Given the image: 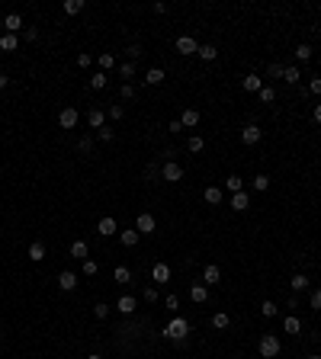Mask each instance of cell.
<instances>
[{
    "label": "cell",
    "instance_id": "obj_1",
    "mask_svg": "<svg viewBox=\"0 0 321 359\" xmlns=\"http://www.w3.org/2000/svg\"><path fill=\"white\" fill-rule=\"evenodd\" d=\"M161 337H167V340H189V321L186 318H173L167 327L161 330Z\"/></svg>",
    "mask_w": 321,
    "mask_h": 359
},
{
    "label": "cell",
    "instance_id": "obj_2",
    "mask_svg": "<svg viewBox=\"0 0 321 359\" xmlns=\"http://www.w3.org/2000/svg\"><path fill=\"white\" fill-rule=\"evenodd\" d=\"M257 349H260V356H264V359L280 356V337H276V334H264V337H260V343H257Z\"/></svg>",
    "mask_w": 321,
    "mask_h": 359
},
{
    "label": "cell",
    "instance_id": "obj_3",
    "mask_svg": "<svg viewBox=\"0 0 321 359\" xmlns=\"http://www.w3.org/2000/svg\"><path fill=\"white\" fill-rule=\"evenodd\" d=\"M161 180H164V183H180V180H183V164L167 161V164L161 167Z\"/></svg>",
    "mask_w": 321,
    "mask_h": 359
},
{
    "label": "cell",
    "instance_id": "obj_4",
    "mask_svg": "<svg viewBox=\"0 0 321 359\" xmlns=\"http://www.w3.org/2000/svg\"><path fill=\"white\" fill-rule=\"evenodd\" d=\"M135 231L138 234H154V231H158V218H154L151 212H142L135 218Z\"/></svg>",
    "mask_w": 321,
    "mask_h": 359
},
{
    "label": "cell",
    "instance_id": "obj_5",
    "mask_svg": "<svg viewBox=\"0 0 321 359\" xmlns=\"http://www.w3.org/2000/svg\"><path fill=\"white\" fill-rule=\"evenodd\" d=\"M260 138H264V128H260V125H254V122H247V125L241 128V141H244L247 148L260 145Z\"/></svg>",
    "mask_w": 321,
    "mask_h": 359
},
{
    "label": "cell",
    "instance_id": "obj_6",
    "mask_svg": "<svg viewBox=\"0 0 321 359\" xmlns=\"http://www.w3.org/2000/svg\"><path fill=\"white\" fill-rule=\"evenodd\" d=\"M77 122H81V112H77L74 106H65L61 112H58V125L61 128H74Z\"/></svg>",
    "mask_w": 321,
    "mask_h": 359
},
{
    "label": "cell",
    "instance_id": "obj_7",
    "mask_svg": "<svg viewBox=\"0 0 321 359\" xmlns=\"http://www.w3.org/2000/svg\"><path fill=\"white\" fill-rule=\"evenodd\" d=\"M103 125H106V112H103L100 106H90V109H87V128H97V132H100Z\"/></svg>",
    "mask_w": 321,
    "mask_h": 359
},
{
    "label": "cell",
    "instance_id": "obj_8",
    "mask_svg": "<svg viewBox=\"0 0 321 359\" xmlns=\"http://www.w3.org/2000/svg\"><path fill=\"white\" fill-rule=\"evenodd\" d=\"M173 48H177L180 55H196V51H199V42H196L193 36H180L177 42H173Z\"/></svg>",
    "mask_w": 321,
    "mask_h": 359
},
{
    "label": "cell",
    "instance_id": "obj_9",
    "mask_svg": "<svg viewBox=\"0 0 321 359\" xmlns=\"http://www.w3.org/2000/svg\"><path fill=\"white\" fill-rule=\"evenodd\" d=\"M97 234H103V238H112V234H119L116 218H112V215H103L100 222H97Z\"/></svg>",
    "mask_w": 321,
    "mask_h": 359
},
{
    "label": "cell",
    "instance_id": "obj_10",
    "mask_svg": "<svg viewBox=\"0 0 321 359\" xmlns=\"http://www.w3.org/2000/svg\"><path fill=\"white\" fill-rule=\"evenodd\" d=\"M58 289H61V292H74L77 289V273H71V269L58 273Z\"/></svg>",
    "mask_w": 321,
    "mask_h": 359
},
{
    "label": "cell",
    "instance_id": "obj_11",
    "mask_svg": "<svg viewBox=\"0 0 321 359\" xmlns=\"http://www.w3.org/2000/svg\"><path fill=\"white\" fill-rule=\"evenodd\" d=\"M231 208H235V212H247L250 208V196H247V189H241V192H235V196H231V202H228Z\"/></svg>",
    "mask_w": 321,
    "mask_h": 359
},
{
    "label": "cell",
    "instance_id": "obj_12",
    "mask_svg": "<svg viewBox=\"0 0 321 359\" xmlns=\"http://www.w3.org/2000/svg\"><path fill=\"white\" fill-rule=\"evenodd\" d=\"M241 87H244L247 93H260V90H264V77H260V74H244Z\"/></svg>",
    "mask_w": 321,
    "mask_h": 359
},
{
    "label": "cell",
    "instance_id": "obj_13",
    "mask_svg": "<svg viewBox=\"0 0 321 359\" xmlns=\"http://www.w3.org/2000/svg\"><path fill=\"white\" fill-rule=\"evenodd\" d=\"M203 282H206V285L222 282V269L215 266V263H206V266H203Z\"/></svg>",
    "mask_w": 321,
    "mask_h": 359
},
{
    "label": "cell",
    "instance_id": "obj_14",
    "mask_svg": "<svg viewBox=\"0 0 321 359\" xmlns=\"http://www.w3.org/2000/svg\"><path fill=\"white\" fill-rule=\"evenodd\" d=\"M189 299H193L196 305H203L206 299H209V285H206V282H193V285H189Z\"/></svg>",
    "mask_w": 321,
    "mask_h": 359
},
{
    "label": "cell",
    "instance_id": "obj_15",
    "mask_svg": "<svg viewBox=\"0 0 321 359\" xmlns=\"http://www.w3.org/2000/svg\"><path fill=\"white\" fill-rule=\"evenodd\" d=\"M151 279H154V282H170V266L164 263V260H161V263H154L151 266Z\"/></svg>",
    "mask_w": 321,
    "mask_h": 359
},
{
    "label": "cell",
    "instance_id": "obj_16",
    "mask_svg": "<svg viewBox=\"0 0 321 359\" xmlns=\"http://www.w3.org/2000/svg\"><path fill=\"white\" fill-rule=\"evenodd\" d=\"M203 199H206L209 205H219L222 199H225V189H222V186H206V189H203Z\"/></svg>",
    "mask_w": 321,
    "mask_h": 359
},
{
    "label": "cell",
    "instance_id": "obj_17",
    "mask_svg": "<svg viewBox=\"0 0 321 359\" xmlns=\"http://www.w3.org/2000/svg\"><path fill=\"white\" fill-rule=\"evenodd\" d=\"M135 308H138L135 295H122V299L116 302V311H119V314H135Z\"/></svg>",
    "mask_w": 321,
    "mask_h": 359
},
{
    "label": "cell",
    "instance_id": "obj_18",
    "mask_svg": "<svg viewBox=\"0 0 321 359\" xmlns=\"http://www.w3.org/2000/svg\"><path fill=\"white\" fill-rule=\"evenodd\" d=\"M283 330L289 337H296V334H302V321L296 318V314H286V318H283Z\"/></svg>",
    "mask_w": 321,
    "mask_h": 359
},
{
    "label": "cell",
    "instance_id": "obj_19",
    "mask_svg": "<svg viewBox=\"0 0 321 359\" xmlns=\"http://www.w3.org/2000/svg\"><path fill=\"white\" fill-rule=\"evenodd\" d=\"M4 29L10 32V36H16V32L23 29V16H20V13H10V16H4Z\"/></svg>",
    "mask_w": 321,
    "mask_h": 359
},
{
    "label": "cell",
    "instance_id": "obj_20",
    "mask_svg": "<svg viewBox=\"0 0 321 359\" xmlns=\"http://www.w3.org/2000/svg\"><path fill=\"white\" fill-rule=\"evenodd\" d=\"M283 81L286 84H299L302 81V67L299 64H283Z\"/></svg>",
    "mask_w": 321,
    "mask_h": 359
},
{
    "label": "cell",
    "instance_id": "obj_21",
    "mask_svg": "<svg viewBox=\"0 0 321 359\" xmlns=\"http://www.w3.org/2000/svg\"><path fill=\"white\" fill-rule=\"evenodd\" d=\"M71 257L81 260V263H84V260H90V247H87V241H74L71 244Z\"/></svg>",
    "mask_w": 321,
    "mask_h": 359
},
{
    "label": "cell",
    "instance_id": "obj_22",
    "mask_svg": "<svg viewBox=\"0 0 321 359\" xmlns=\"http://www.w3.org/2000/svg\"><path fill=\"white\" fill-rule=\"evenodd\" d=\"M180 122H183V128H196L199 125V109H183L180 112Z\"/></svg>",
    "mask_w": 321,
    "mask_h": 359
},
{
    "label": "cell",
    "instance_id": "obj_23",
    "mask_svg": "<svg viewBox=\"0 0 321 359\" xmlns=\"http://www.w3.org/2000/svg\"><path fill=\"white\" fill-rule=\"evenodd\" d=\"M29 260H32V263H42V260H45V244H42V241L29 244Z\"/></svg>",
    "mask_w": 321,
    "mask_h": 359
},
{
    "label": "cell",
    "instance_id": "obj_24",
    "mask_svg": "<svg viewBox=\"0 0 321 359\" xmlns=\"http://www.w3.org/2000/svg\"><path fill=\"white\" fill-rule=\"evenodd\" d=\"M119 241H122V247H135V244L142 241V234H138L135 228H129V231H119Z\"/></svg>",
    "mask_w": 321,
    "mask_h": 359
},
{
    "label": "cell",
    "instance_id": "obj_25",
    "mask_svg": "<svg viewBox=\"0 0 321 359\" xmlns=\"http://www.w3.org/2000/svg\"><path fill=\"white\" fill-rule=\"evenodd\" d=\"M97 64H100V71L106 74V71L116 67V55H112V51H103V55H97Z\"/></svg>",
    "mask_w": 321,
    "mask_h": 359
},
{
    "label": "cell",
    "instance_id": "obj_26",
    "mask_svg": "<svg viewBox=\"0 0 321 359\" xmlns=\"http://www.w3.org/2000/svg\"><path fill=\"white\" fill-rule=\"evenodd\" d=\"M106 84H109V74H103V71L90 74V87H93V90H106Z\"/></svg>",
    "mask_w": 321,
    "mask_h": 359
},
{
    "label": "cell",
    "instance_id": "obj_27",
    "mask_svg": "<svg viewBox=\"0 0 321 359\" xmlns=\"http://www.w3.org/2000/svg\"><path fill=\"white\" fill-rule=\"evenodd\" d=\"M164 77H167V74H164V67H151V71L145 74V84H148V87H158Z\"/></svg>",
    "mask_w": 321,
    "mask_h": 359
},
{
    "label": "cell",
    "instance_id": "obj_28",
    "mask_svg": "<svg viewBox=\"0 0 321 359\" xmlns=\"http://www.w3.org/2000/svg\"><path fill=\"white\" fill-rule=\"evenodd\" d=\"M225 189H228V192H231V196H235V192H241V189H244V180H241V177H238V173H231V177H228V180H225Z\"/></svg>",
    "mask_w": 321,
    "mask_h": 359
},
{
    "label": "cell",
    "instance_id": "obj_29",
    "mask_svg": "<svg viewBox=\"0 0 321 359\" xmlns=\"http://www.w3.org/2000/svg\"><path fill=\"white\" fill-rule=\"evenodd\" d=\"M61 10H65L68 16H77V13H84V0H65Z\"/></svg>",
    "mask_w": 321,
    "mask_h": 359
},
{
    "label": "cell",
    "instance_id": "obj_30",
    "mask_svg": "<svg viewBox=\"0 0 321 359\" xmlns=\"http://www.w3.org/2000/svg\"><path fill=\"white\" fill-rule=\"evenodd\" d=\"M0 48H4V51H16V48H20V39L10 36V32H4V36H0Z\"/></svg>",
    "mask_w": 321,
    "mask_h": 359
},
{
    "label": "cell",
    "instance_id": "obj_31",
    "mask_svg": "<svg viewBox=\"0 0 321 359\" xmlns=\"http://www.w3.org/2000/svg\"><path fill=\"white\" fill-rule=\"evenodd\" d=\"M289 285H292V292H305V289H308V276L305 273H296V276L289 279Z\"/></svg>",
    "mask_w": 321,
    "mask_h": 359
},
{
    "label": "cell",
    "instance_id": "obj_32",
    "mask_svg": "<svg viewBox=\"0 0 321 359\" xmlns=\"http://www.w3.org/2000/svg\"><path fill=\"white\" fill-rule=\"evenodd\" d=\"M228 324H231L228 311H215V314H212V327H215V330H225V327H228Z\"/></svg>",
    "mask_w": 321,
    "mask_h": 359
},
{
    "label": "cell",
    "instance_id": "obj_33",
    "mask_svg": "<svg viewBox=\"0 0 321 359\" xmlns=\"http://www.w3.org/2000/svg\"><path fill=\"white\" fill-rule=\"evenodd\" d=\"M292 55H296V61H308L311 55H315V48H311L308 42H302V45H296V51H292Z\"/></svg>",
    "mask_w": 321,
    "mask_h": 359
},
{
    "label": "cell",
    "instance_id": "obj_34",
    "mask_svg": "<svg viewBox=\"0 0 321 359\" xmlns=\"http://www.w3.org/2000/svg\"><path fill=\"white\" fill-rule=\"evenodd\" d=\"M112 279H116L119 285H125V282H132V273H129V266H116L112 269Z\"/></svg>",
    "mask_w": 321,
    "mask_h": 359
},
{
    "label": "cell",
    "instance_id": "obj_35",
    "mask_svg": "<svg viewBox=\"0 0 321 359\" xmlns=\"http://www.w3.org/2000/svg\"><path fill=\"white\" fill-rule=\"evenodd\" d=\"M250 186H254L257 192H267V189H270V177H267V173H257V177L250 180Z\"/></svg>",
    "mask_w": 321,
    "mask_h": 359
},
{
    "label": "cell",
    "instance_id": "obj_36",
    "mask_svg": "<svg viewBox=\"0 0 321 359\" xmlns=\"http://www.w3.org/2000/svg\"><path fill=\"white\" fill-rule=\"evenodd\" d=\"M203 148H206V141H203L199 135H189V138H186V151H189V154H199Z\"/></svg>",
    "mask_w": 321,
    "mask_h": 359
},
{
    "label": "cell",
    "instance_id": "obj_37",
    "mask_svg": "<svg viewBox=\"0 0 321 359\" xmlns=\"http://www.w3.org/2000/svg\"><path fill=\"white\" fill-rule=\"evenodd\" d=\"M196 55L203 58V61H215V58H219V48H215V45H199Z\"/></svg>",
    "mask_w": 321,
    "mask_h": 359
},
{
    "label": "cell",
    "instance_id": "obj_38",
    "mask_svg": "<svg viewBox=\"0 0 321 359\" xmlns=\"http://www.w3.org/2000/svg\"><path fill=\"white\" fill-rule=\"evenodd\" d=\"M267 77H273V81H283V64H280V61L267 64Z\"/></svg>",
    "mask_w": 321,
    "mask_h": 359
},
{
    "label": "cell",
    "instance_id": "obj_39",
    "mask_svg": "<svg viewBox=\"0 0 321 359\" xmlns=\"http://www.w3.org/2000/svg\"><path fill=\"white\" fill-rule=\"evenodd\" d=\"M257 96H260V103H273V100H276V90H273L270 84H264V90H260Z\"/></svg>",
    "mask_w": 321,
    "mask_h": 359
},
{
    "label": "cell",
    "instance_id": "obj_40",
    "mask_svg": "<svg viewBox=\"0 0 321 359\" xmlns=\"http://www.w3.org/2000/svg\"><path fill=\"white\" fill-rule=\"evenodd\" d=\"M122 116H125V106H122V103H112V106H109V119H112V122H119Z\"/></svg>",
    "mask_w": 321,
    "mask_h": 359
},
{
    "label": "cell",
    "instance_id": "obj_41",
    "mask_svg": "<svg viewBox=\"0 0 321 359\" xmlns=\"http://www.w3.org/2000/svg\"><path fill=\"white\" fill-rule=\"evenodd\" d=\"M77 151H84V154H90L93 151V135H84L81 141H77Z\"/></svg>",
    "mask_w": 321,
    "mask_h": 359
},
{
    "label": "cell",
    "instance_id": "obj_42",
    "mask_svg": "<svg viewBox=\"0 0 321 359\" xmlns=\"http://www.w3.org/2000/svg\"><path fill=\"white\" fill-rule=\"evenodd\" d=\"M260 311H264V318H276V314H280L276 302H264V305H260Z\"/></svg>",
    "mask_w": 321,
    "mask_h": 359
},
{
    "label": "cell",
    "instance_id": "obj_43",
    "mask_svg": "<svg viewBox=\"0 0 321 359\" xmlns=\"http://www.w3.org/2000/svg\"><path fill=\"white\" fill-rule=\"evenodd\" d=\"M93 314H97L100 321H106V318H109V305H106V302H97V305H93Z\"/></svg>",
    "mask_w": 321,
    "mask_h": 359
},
{
    "label": "cell",
    "instance_id": "obj_44",
    "mask_svg": "<svg viewBox=\"0 0 321 359\" xmlns=\"http://www.w3.org/2000/svg\"><path fill=\"white\" fill-rule=\"evenodd\" d=\"M164 308H167L170 314H177V308H180V299H177V295H167V299H164Z\"/></svg>",
    "mask_w": 321,
    "mask_h": 359
},
{
    "label": "cell",
    "instance_id": "obj_45",
    "mask_svg": "<svg viewBox=\"0 0 321 359\" xmlns=\"http://www.w3.org/2000/svg\"><path fill=\"white\" fill-rule=\"evenodd\" d=\"M119 74H122V77H125V84H129V77H135V64H132V61L119 64Z\"/></svg>",
    "mask_w": 321,
    "mask_h": 359
},
{
    "label": "cell",
    "instance_id": "obj_46",
    "mask_svg": "<svg viewBox=\"0 0 321 359\" xmlns=\"http://www.w3.org/2000/svg\"><path fill=\"white\" fill-rule=\"evenodd\" d=\"M125 55H129V61H132V64H138V58H142V45H129Z\"/></svg>",
    "mask_w": 321,
    "mask_h": 359
},
{
    "label": "cell",
    "instance_id": "obj_47",
    "mask_svg": "<svg viewBox=\"0 0 321 359\" xmlns=\"http://www.w3.org/2000/svg\"><path fill=\"white\" fill-rule=\"evenodd\" d=\"M97 273H100L97 260H84V276H97Z\"/></svg>",
    "mask_w": 321,
    "mask_h": 359
},
{
    "label": "cell",
    "instance_id": "obj_48",
    "mask_svg": "<svg viewBox=\"0 0 321 359\" xmlns=\"http://www.w3.org/2000/svg\"><path fill=\"white\" fill-rule=\"evenodd\" d=\"M142 299L148 302V305H154V302H158V289H154V285H148V289L142 292Z\"/></svg>",
    "mask_w": 321,
    "mask_h": 359
},
{
    "label": "cell",
    "instance_id": "obj_49",
    "mask_svg": "<svg viewBox=\"0 0 321 359\" xmlns=\"http://www.w3.org/2000/svg\"><path fill=\"white\" fill-rule=\"evenodd\" d=\"M308 302H311V308H315V311H321V289H311Z\"/></svg>",
    "mask_w": 321,
    "mask_h": 359
},
{
    "label": "cell",
    "instance_id": "obj_50",
    "mask_svg": "<svg viewBox=\"0 0 321 359\" xmlns=\"http://www.w3.org/2000/svg\"><path fill=\"white\" fill-rule=\"evenodd\" d=\"M90 64H93V55H87V51H81V55H77V67H84V71H87Z\"/></svg>",
    "mask_w": 321,
    "mask_h": 359
},
{
    "label": "cell",
    "instance_id": "obj_51",
    "mask_svg": "<svg viewBox=\"0 0 321 359\" xmlns=\"http://www.w3.org/2000/svg\"><path fill=\"white\" fill-rule=\"evenodd\" d=\"M97 138H100V141H112V138H116V132H112L109 125H103L100 132H97Z\"/></svg>",
    "mask_w": 321,
    "mask_h": 359
},
{
    "label": "cell",
    "instance_id": "obj_52",
    "mask_svg": "<svg viewBox=\"0 0 321 359\" xmlns=\"http://www.w3.org/2000/svg\"><path fill=\"white\" fill-rule=\"evenodd\" d=\"M308 93L311 96H321V77H311V81H308Z\"/></svg>",
    "mask_w": 321,
    "mask_h": 359
},
{
    "label": "cell",
    "instance_id": "obj_53",
    "mask_svg": "<svg viewBox=\"0 0 321 359\" xmlns=\"http://www.w3.org/2000/svg\"><path fill=\"white\" fill-rule=\"evenodd\" d=\"M167 132H170V135H180V132H183V122H180V119H173L170 125H167Z\"/></svg>",
    "mask_w": 321,
    "mask_h": 359
},
{
    "label": "cell",
    "instance_id": "obj_54",
    "mask_svg": "<svg viewBox=\"0 0 321 359\" xmlns=\"http://www.w3.org/2000/svg\"><path fill=\"white\" fill-rule=\"evenodd\" d=\"M119 93H122V100H132V96H135V87H132V84H122V90H119Z\"/></svg>",
    "mask_w": 321,
    "mask_h": 359
},
{
    "label": "cell",
    "instance_id": "obj_55",
    "mask_svg": "<svg viewBox=\"0 0 321 359\" xmlns=\"http://www.w3.org/2000/svg\"><path fill=\"white\" fill-rule=\"evenodd\" d=\"M23 36H26V42H36V39H39V29H36V26H29Z\"/></svg>",
    "mask_w": 321,
    "mask_h": 359
},
{
    "label": "cell",
    "instance_id": "obj_56",
    "mask_svg": "<svg viewBox=\"0 0 321 359\" xmlns=\"http://www.w3.org/2000/svg\"><path fill=\"white\" fill-rule=\"evenodd\" d=\"M311 119H315L318 125H321V103H315V112H311Z\"/></svg>",
    "mask_w": 321,
    "mask_h": 359
},
{
    "label": "cell",
    "instance_id": "obj_57",
    "mask_svg": "<svg viewBox=\"0 0 321 359\" xmlns=\"http://www.w3.org/2000/svg\"><path fill=\"white\" fill-rule=\"evenodd\" d=\"M7 84H10V77H7L4 71H0V90H7Z\"/></svg>",
    "mask_w": 321,
    "mask_h": 359
},
{
    "label": "cell",
    "instance_id": "obj_58",
    "mask_svg": "<svg viewBox=\"0 0 321 359\" xmlns=\"http://www.w3.org/2000/svg\"><path fill=\"white\" fill-rule=\"evenodd\" d=\"M87 359H103V356H100V353H90V356H87Z\"/></svg>",
    "mask_w": 321,
    "mask_h": 359
},
{
    "label": "cell",
    "instance_id": "obj_59",
    "mask_svg": "<svg viewBox=\"0 0 321 359\" xmlns=\"http://www.w3.org/2000/svg\"><path fill=\"white\" fill-rule=\"evenodd\" d=\"M308 359H321V356H308Z\"/></svg>",
    "mask_w": 321,
    "mask_h": 359
},
{
    "label": "cell",
    "instance_id": "obj_60",
    "mask_svg": "<svg viewBox=\"0 0 321 359\" xmlns=\"http://www.w3.org/2000/svg\"><path fill=\"white\" fill-rule=\"evenodd\" d=\"M318 266H321V257H318Z\"/></svg>",
    "mask_w": 321,
    "mask_h": 359
}]
</instances>
